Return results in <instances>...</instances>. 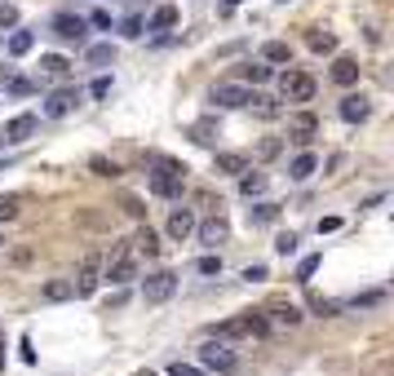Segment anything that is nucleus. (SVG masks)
<instances>
[{"instance_id":"obj_3","label":"nucleus","mask_w":394,"mask_h":376,"mask_svg":"<svg viewBox=\"0 0 394 376\" xmlns=\"http://www.w3.org/2000/svg\"><path fill=\"white\" fill-rule=\"evenodd\" d=\"M106 284H115V288H124V284H133L138 279V257L129 252V239H120V244L111 248V261H106Z\"/></svg>"},{"instance_id":"obj_16","label":"nucleus","mask_w":394,"mask_h":376,"mask_svg":"<svg viewBox=\"0 0 394 376\" xmlns=\"http://www.w3.org/2000/svg\"><path fill=\"white\" fill-rule=\"evenodd\" d=\"M368 111H372V106H368L363 93H350V98H341V120H345V124H363Z\"/></svg>"},{"instance_id":"obj_21","label":"nucleus","mask_w":394,"mask_h":376,"mask_svg":"<svg viewBox=\"0 0 394 376\" xmlns=\"http://www.w3.org/2000/svg\"><path fill=\"white\" fill-rule=\"evenodd\" d=\"M306 44H310L315 54H332V49H337V35L324 31V27H315V31H306Z\"/></svg>"},{"instance_id":"obj_36","label":"nucleus","mask_w":394,"mask_h":376,"mask_svg":"<svg viewBox=\"0 0 394 376\" xmlns=\"http://www.w3.org/2000/svg\"><path fill=\"white\" fill-rule=\"evenodd\" d=\"M5 27H18V9L14 5H0V31Z\"/></svg>"},{"instance_id":"obj_8","label":"nucleus","mask_w":394,"mask_h":376,"mask_svg":"<svg viewBox=\"0 0 394 376\" xmlns=\"http://www.w3.org/2000/svg\"><path fill=\"white\" fill-rule=\"evenodd\" d=\"M208 102H213V106H222V111H240V106L253 102V93H248L244 84H217V89L208 93Z\"/></svg>"},{"instance_id":"obj_25","label":"nucleus","mask_w":394,"mask_h":376,"mask_svg":"<svg viewBox=\"0 0 394 376\" xmlns=\"http://www.w3.org/2000/svg\"><path fill=\"white\" fill-rule=\"evenodd\" d=\"M129 244H138V252H147V257H155V252H160V239H155V230L151 226H142L133 239H129Z\"/></svg>"},{"instance_id":"obj_6","label":"nucleus","mask_w":394,"mask_h":376,"mask_svg":"<svg viewBox=\"0 0 394 376\" xmlns=\"http://www.w3.org/2000/svg\"><path fill=\"white\" fill-rule=\"evenodd\" d=\"M279 93H284V102H310L315 98V80H310L306 71H284L279 76Z\"/></svg>"},{"instance_id":"obj_40","label":"nucleus","mask_w":394,"mask_h":376,"mask_svg":"<svg viewBox=\"0 0 394 376\" xmlns=\"http://www.w3.org/2000/svg\"><path fill=\"white\" fill-rule=\"evenodd\" d=\"M89 22H93V27H111V14H106V9H93Z\"/></svg>"},{"instance_id":"obj_35","label":"nucleus","mask_w":394,"mask_h":376,"mask_svg":"<svg viewBox=\"0 0 394 376\" xmlns=\"http://www.w3.org/2000/svg\"><path fill=\"white\" fill-rule=\"evenodd\" d=\"M199 275H222V257H199Z\"/></svg>"},{"instance_id":"obj_41","label":"nucleus","mask_w":394,"mask_h":376,"mask_svg":"<svg viewBox=\"0 0 394 376\" xmlns=\"http://www.w3.org/2000/svg\"><path fill=\"white\" fill-rule=\"evenodd\" d=\"M270 155H279V138H266V142H261V160H270Z\"/></svg>"},{"instance_id":"obj_23","label":"nucleus","mask_w":394,"mask_h":376,"mask_svg":"<svg viewBox=\"0 0 394 376\" xmlns=\"http://www.w3.org/2000/svg\"><path fill=\"white\" fill-rule=\"evenodd\" d=\"M261 63H293V49L284 40H266L261 44Z\"/></svg>"},{"instance_id":"obj_43","label":"nucleus","mask_w":394,"mask_h":376,"mask_svg":"<svg viewBox=\"0 0 394 376\" xmlns=\"http://www.w3.org/2000/svg\"><path fill=\"white\" fill-rule=\"evenodd\" d=\"M124 213H129V217H142V213H147V209H142V204H138L133 195H129V199H124Z\"/></svg>"},{"instance_id":"obj_46","label":"nucleus","mask_w":394,"mask_h":376,"mask_svg":"<svg viewBox=\"0 0 394 376\" xmlns=\"http://www.w3.org/2000/svg\"><path fill=\"white\" fill-rule=\"evenodd\" d=\"M226 5H244V0H226Z\"/></svg>"},{"instance_id":"obj_27","label":"nucleus","mask_w":394,"mask_h":376,"mask_svg":"<svg viewBox=\"0 0 394 376\" xmlns=\"http://www.w3.org/2000/svg\"><path fill=\"white\" fill-rule=\"evenodd\" d=\"M31 44H35V35H31V31H14V35H9V54H14V58L31 54Z\"/></svg>"},{"instance_id":"obj_22","label":"nucleus","mask_w":394,"mask_h":376,"mask_svg":"<svg viewBox=\"0 0 394 376\" xmlns=\"http://www.w3.org/2000/svg\"><path fill=\"white\" fill-rule=\"evenodd\" d=\"M332 80L337 84H354L359 80V63H354V58H337V63H332Z\"/></svg>"},{"instance_id":"obj_9","label":"nucleus","mask_w":394,"mask_h":376,"mask_svg":"<svg viewBox=\"0 0 394 376\" xmlns=\"http://www.w3.org/2000/svg\"><path fill=\"white\" fill-rule=\"evenodd\" d=\"M315 133H319V120L310 115V111H293V115H288V142H297V147H310V142H315Z\"/></svg>"},{"instance_id":"obj_13","label":"nucleus","mask_w":394,"mask_h":376,"mask_svg":"<svg viewBox=\"0 0 394 376\" xmlns=\"http://www.w3.org/2000/svg\"><path fill=\"white\" fill-rule=\"evenodd\" d=\"M35 124H40V120H35L31 111H22V115H14L5 124V142H27L31 133H35Z\"/></svg>"},{"instance_id":"obj_18","label":"nucleus","mask_w":394,"mask_h":376,"mask_svg":"<svg viewBox=\"0 0 394 376\" xmlns=\"http://www.w3.org/2000/svg\"><path fill=\"white\" fill-rule=\"evenodd\" d=\"M177 5H155V14L147 18V31H173L177 27Z\"/></svg>"},{"instance_id":"obj_47","label":"nucleus","mask_w":394,"mask_h":376,"mask_svg":"<svg viewBox=\"0 0 394 376\" xmlns=\"http://www.w3.org/2000/svg\"><path fill=\"white\" fill-rule=\"evenodd\" d=\"M138 376H155V372H138Z\"/></svg>"},{"instance_id":"obj_28","label":"nucleus","mask_w":394,"mask_h":376,"mask_svg":"<svg viewBox=\"0 0 394 376\" xmlns=\"http://www.w3.org/2000/svg\"><path fill=\"white\" fill-rule=\"evenodd\" d=\"M40 67H44V76H67V71H71V63H67V58H58V54H44Z\"/></svg>"},{"instance_id":"obj_19","label":"nucleus","mask_w":394,"mask_h":376,"mask_svg":"<svg viewBox=\"0 0 394 376\" xmlns=\"http://www.w3.org/2000/svg\"><path fill=\"white\" fill-rule=\"evenodd\" d=\"M315 168H319V160H315L310 151H302V155L288 164V177H293V181H310V177H315Z\"/></svg>"},{"instance_id":"obj_31","label":"nucleus","mask_w":394,"mask_h":376,"mask_svg":"<svg viewBox=\"0 0 394 376\" xmlns=\"http://www.w3.org/2000/svg\"><path fill=\"white\" fill-rule=\"evenodd\" d=\"M274 252H279V257H293V252H297V235H293V230L274 239Z\"/></svg>"},{"instance_id":"obj_30","label":"nucleus","mask_w":394,"mask_h":376,"mask_svg":"<svg viewBox=\"0 0 394 376\" xmlns=\"http://www.w3.org/2000/svg\"><path fill=\"white\" fill-rule=\"evenodd\" d=\"M244 80H253V84L270 80V67H266V63H248V67H244Z\"/></svg>"},{"instance_id":"obj_32","label":"nucleus","mask_w":394,"mask_h":376,"mask_svg":"<svg viewBox=\"0 0 394 376\" xmlns=\"http://www.w3.org/2000/svg\"><path fill=\"white\" fill-rule=\"evenodd\" d=\"M315 270H319V257H302V265H297V284H310Z\"/></svg>"},{"instance_id":"obj_49","label":"nucleus","mask_w":394,"mask_h":376,"mask_svg":"<svg viewBox=\"0 0 394 376\" xmlns=\"http://www.w3.org/2000/svg\"><path fill=\"white\" fill-rule=\"evenodd\" d=\"M284 5H288V0H284Z\"/></svg>"},{"instance_id":"obj_4","label":"nucleus","mask_w":394,"mask_h":376,"mask_svg":"<svg viewBox=\"0 0 394 376\" xmlns=\"http://www.w3.org/2000/svg\"><path fill=\"white\" fill-rule=\"evenodd\" d=\"M199 368L204 372H217V376H231L240 363H235V350L226 345V341H217V336H208L204 345H199Z\"/></svg>"},{"instance_id":"obj_1","label":"nucleus","mask_w":394,"mask_h":376,"mask_svg":"<svg viewBox=\"0 0 394 376\" xmlns=\"http://www.w3.org/2000/svg\"><path fill=\"white\" fill-rule=\"evenodd\" d=\"M182 186H186V168H182V164H173V160H155V168H151V195H160V199H177V195H182Z\"/></svg>"},{"instance_id":"obj_2","label":"nucleus","mask_w":394,"mask_h":376,"mask_svg":"<svg viewBox=\"0 0 394 376\" xmlns=\"http://www.w3.org/2000/svg\"><path fill=\"white\" fill-rule=\"evenodd\" d=\"M266 332H270V323H266V314H261V310H244L240 319H226V323L213 327L217 341H231V336H266Z\"/></svg>"},{"instance_id":"obj_45","label":"nucleus","mask_w":394,"mask_h":376,"mask_svg":"<svg viewBox=\"0 0 394 376\" xmlns=\"http://www.w3.org/2000/svg\"><path fill=\"white\" fill-rule=\"evenodd\" d=\"M0 372H5V341H0Z\"/></svg>"},{"instance_id":"obj_14","label":"nucleus","mask_w":394,"mask_h":376,"mask_svg":"<svg viewBox=\"0 0 394 376\" xmlns=\"http://www.w3.org/2000/svg\"><path fill=\"white\" fill-rule=\"evenodd\" d=\"M248 168V155H240V151H217L213 155V173H231V177H240Z\"/></svg>"},{"instance_id":"obj_33","label":"nucleus","mask_w":394,"mask_h":376,"mask_svg":"<svg viewBox=\"0 0 394 376\" xmlns=\"http://www.w3.org/2000/svg\"><path fill=\"white\" fill-rule=\"evenodd\" d=\"M169 376H208V372H204V368H195V363H182V359H177L173 368H169Z\"/></svg>"},{"instance_id":"obj_26","label":"nucleus","mask_w":394,"mask_h":376,"mask_svg":"<svg viewBox=\"0 0 394 376\" xmlns=\"http://www.w3.org/2000/svg\"><path fill=\"white\" fill-rule=\"evenodd\" d=\"M248 217H253V226H270L274 217H279V204H253Z\"/></svg>"},{"instance_id":"obj_24","label":"nucleus","mask_w":394,"mask_h":376,"mask_svg":"<svg viewBox=\"0 0 394 376\" xmlns=\"http://www.w3.org/2000/svg\"><path fill=\"white\" fill-rule=\"evenodd\" d=\"M240 190H244V199H253V195H261V190H266V177L253 173V168H244V173H240Z\"/></svg>"},{"instance_id":"obj_44","label":"nucleus","mask_w":394,"mask_h":376,"mask_svg":"<svg viewBox=\"0 0 394 376\" xmlns=\"http://www.w3.org/2000/svg\"><path fill=\"white\" fill-rule=\"evenodd\" d=\"M244 279H253V284H257V279H266V265H248Z\"/></svg>"},{"instance_id":"obj_39","label":"nucleus","mask_w":394,"mask_h":376,"mask_svg":"<svg viewBox=\"0 0 394 376\" xmlns=\"http://www.w3.org/2000/svg\"><path fill=\"white\" fill-rule=\"evenodd\" d=\"M190 138H195L199 147H213V129L208 124H195V129H190Z\"/></svg>"},{"instance_id":"obj_38","label":"nucleus","mask_w":394,"mask_h":376,"mask_svg":"<svg viewBox=\"0 0 394 376\" xmlns=\"http://www.w3.org/2000/svg\"><path fill=\"white\" fill-rule=\"evenodd\" d=\"M89 93H93V98H111V80H106V76H98V80L89 84Z\"/></svg>"},{"instance_id":"obj_37","label":"nucleus","mask_w":394,"mask_h":376,"mask_svg":"<svg viewBox=\"0 0 394 376\" xmlns=\"http://www.w3.org/2000/svg\"><path fill=\"white\" fill-rule=\"evenodd\" d=\"M18 217V199L9 195V199H0V222H14Z\"/></svg>"},{"instance_id":"obj_29","label":"nucleus","mask_w":394,"mask_h":376,"mask_svg":"<svg viewBox=\"0 0 394 376\" xmlns=\"http://www.w3.org/2000/svg\"><path fill=\"white\" fill-rule=\"evenodd\" d=\"M89 63H93V67L115 63V49H111V44H89Z\"/></svg>"},{"instance_id":"obj_50","label":"nucleus","mask_w":394,"mask_h":376,"mask_svg":"<svg viewBox=\"0 0 394 376\" xmlns=\"http://www.w3.org/2000/svg\"><path fill=\"white\" fill-rule=\"evenodd\" d=\"M0 142H5V138H0Z\"/></svg>"},{"instance_id":"obj_12","label":"nucleus","mask_w":394,"mask_h":376,"mask_svg":"<svg viewBox=\"0 0 394 376\" xmlns=\"http://www.w3.org/2000/svg\"><path fill=\"white\" fill-rule=\"evenodd\" d=\"M261 314H270L266 323H284V327H297V323H302V310H297L293 301H270Z\"/></svg>"},{"instance_id":"obj_11","label":"nucleus","mask_w":394,"mask_h":376,"mask_svg":"<svg viewBox=\"0 0 394 376\" xmlns=\"http://www.w3.org/2000/svg\"><path fill=\"white\" fill-rule=\"evenodd\" d=\"M54 35H58V40H67V44H85V18H80V14H58L54 18Z\"/></svg>"},{"instance_id":"obj_42","label":"nucleus","mask_w":394,"mask_h":376,"mask_svg":"<svg viewBox=\"0 0 394 376\" xmlns=\"http://www.w3.org/2000/svg\"><path fill=\"white\" fill-rule=\"evenodd\" d=\"M124 35H129V40L142 35V18H124Z\"/></svg>"},{"instance_id":"obj_17","label":"nucleus","mask_w":394,"mask_h":376,"mask_svg":"<svg viewBox=\"0 0 394 376\" xmlns=\"http://www.w3.org/2000/svg\"><path fill=\"white\" fill-rule=\"evenodd\" d=\"M169 235L173 239H190V235H195V213H190V209H173L169 213Z\"/></svg>"},{"instance_id":"obj_15","label":"nucleus","mask_w":394,"mask_h":376,"mask_svg":"<svg viewBox=\"0 0 394 376\" xmlns=\"http://www.w3.org/2000/svg\"><path fill=\"white\" fill-rule=\"evenodd\" d=\"M226 235H231L226 217H208V222L199 226V244H204V248H217V244H226Z\"/></svg>"},{"instance_id":"obj_7","label":"nucleus","mask_w":394,"mask_h":376,"mask_svg":"<svg viewBox=\"0 0 394 376\" xmlns=\"http://www.w3.org/2000/svg\"><path fill=\"white\" fill-rule=\"evenodd\" d=\"M173 293H177V275L173 270H155V275H147V284H142V297H147L151 306L169 301Z\"/></svg>"},{"instance_id":"obj_5","label":"nucleus","mask_w":394,"mask_h":376,"mask_svg":"<svg viewBox=\"0 0 394 376\" xmlns=\"http://www.w3.org/2000/svg\"><path fill=\"white\" fill-rule=\"evenodd\" d=\"M102 252L93 248V252H85V261H80V270H76V279H71V288H76V297H93L98 293V284H102Z\"/></svg>"},{"instance_id":"obj_20","label":"nucleus","mask_w":394,"mask_h":376,"mask_svg":"<svg viewBox=\"0 0 394 376\" xmlns=\"http://www.w3.org/2000/svg\"><path fill=\"white\" fill-rule=\"evenodd\" d=\"M40 297L44 301H71V297H76V288H71V279H49V284L40 288Z\"/></svg>"},{"instance_id":"obj_34","label":"nucleus","mask_w":394,"mask_h":376,"mask_svg":"<svg viewBox=\"0 0 394 376\" xmlns=\"http://www.w3.org/2000/svg\"><path fill=\"white\" fill-rule=\"evenodd\" d=\"M5 89H9V93H18V98H22V93H31V80H18V76H5Z\"/></svg>"},{"instance_id":"obj_10","label":"nucleus","mask_w":394,"mask_h":376,"mask_svg":"<svg viewBox=\"0 0 394 376\" xmlns=\"http://www.w3.org/2000/svg\"><path fill=\"white\" fill-rule=\"evenodd\" d=\"M80 106V89H54L49 98H44V115L49 120H63V115H71Z\"/></svg>"},{"instance_id":"obj_48","label":"nucleus","mask_w":394,"mask_h":376,"mask_svg":"<svg viewBox=\"0 0 394 376\" xmlns=\"http://www.w3.org/2000/svg\"><path fill=\"white\" fill-rule=\"evenodd\" d=\"M0 248H5V235H0Z\"/></svg>"}]
</instances>
